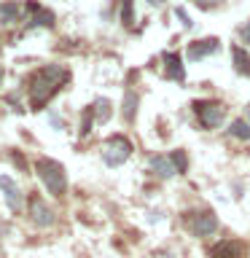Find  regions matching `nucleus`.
<instances>
[{"label": "nucleus", "mask_w": 250, "mask_h": 258, "mask_svg": "<svg viewBox=\"0 0 250 258\" xmlns=\"http://www.w3.org/2000/svg\"><path fill=\"white\" fill-rule=\"evenodd\" d=\"M62 81H68V70L59 68V64H46V68H40L35 76L30 81V102L32 108H43V105L51 100V97L59 92Z\"/></svg>", "instance_id": "1"}, {"label": "nucleus", "mask_w": 250, "mask_h": 258, "mask_svg": "<svg viewBox=\"0 0 250 258\" xmlns=\"http://www.w3.org/2000/svg\"><path fill=\"white\" fill-rule=\"evenodd\" d=\"M35 172L38 177L43 180L46 191L51 194V197H65V191H68V175H65V167L59 161L54 159H38L35 161Z\"/></svg>", "instance_id": "2"}, {"label": "nucleus", "mask_w": 250, "mask_h": 258, "mask_svg": "<svg viewBox=\"0 0 250 258\" xmlns=\"http://www.w3.org/2000/svg\"><path fill=\"white\" fill-rule=\"evenodd\" d=\"M183 223L194 237H210L218 231V218L213 210H189L183 213Z\"/></svg>", "instance_id": "3"}, {"label": "nucleus", "mask_w": 250, "mask_h": 258, "mask_svg": "<svg viewBox=\"0 0 250 258\" xmlns=\"http://www.w3.org/2000/svg\"><path fill=\"white\" fill-rule=\"evenodd\" d=\"M129 156H132V143H129L124 135H113V137L105 140V145H102V161L108 167H121Z\"/></svg>", "instance_id": "4"}, {"label": "nucleus", "mask_w": 250, "mask_h": 258, "mask_svg": "<svg viewBox=\"0 0 250 258\" xmlns=\"http://www.w3.org/2000/svg\"><path fill=\"white\" fill-rule=\"evenodd\" d=\"M194 113H197L199 124L205 129H218L226 118V105L218 100H199L194 102Z\"/></svg>", "instance_id": "5"}, {"label": "nucleus", "mask_w": 250, "mask_h": 258, "mask_svg": "<svg viewBox=\"0 0 250 258\" xmlns=\"http://www.w3.org/2000/svg\"><path fill=\"white\" fill-rule=\"evenodd\" d=\"M210 258H247V247L242 239H221L210 247Z\"/></svg>", "instance_id": "6"}, {"label": "nucleus", "mask_w": 250, "mask_h": 258, "mask_svg": "<svg viewBox=\"0 0 250 258\" xmlns=\"http://www.w3.org/2000/svg\"><path fill=\"white\" fill-rule=\"evenodd\" d=\"M30 218H32V223L40 226V229H46V226H51L56 218H54V210L46 205L40 197H32L30 199Z\"/></svg>", "instance_id": "7"}, {"label": "nucleus", "mask_w": 250, "mask_h": 258, "mask_svg": "<svg viewBox=\"0 0 250 258\" xmlns=\"http://www.w3.org/2000/svg\"><path fill=\"white\" fill-rule=\"evenodd\" d=\"M218 48H221V38H215V35L202 38V40H194V43H189V59H191V62L205 59V56L215 54Z\"/></svg>", "instance_id": "8"}, {"label": "nucleus", "mask_w": 250, "mask_h": 258, "mask_svg": "<svg viewBox=\"0 0 250 258\" xmlns=\"http://www.w3.org/2000/svg\"><path fill=\"white\" fill-rule=\"evenodd\" d=\"M0 188L6 191V205L11 213H19V207H22V188L16 185L8 175H0Z\"/></svg>", "instance_id": "9"}, {"label": "nucleus", "mask_w": 250, "mask_h": 258, "mask_svg": "<svg viewBox=\"0 0 250 258\" xmlns=\"http://www.w3.org/2000/svg\"><path fill=\"white\" fill-rule=\"evenodd\" d=\"M164 78L167 81H185V68H183V59L177 54H164Z\"/></svg>", "instance_id": "10"}, {"label": "nucleus", "mask_w": 250, "mask_h": 258, "mask_svg": "<svg viewBox=\"0 0 250 258\" xmlns=\"http://www.w3.org/2000/svg\"><path fill=\"white\" fill-rule=\"evenodd\" d=\"M151 172L156 177H161V180H167V177H172L177 172V169H175V164H172L169 156H153L151 159Z\"/></svg>", "instance_id": "11"}, {"label": "nucleus", "mask_w": 250, "mask_h": 258, "mask_svg": "<svg viewBox=\"0 0 250 258\" xmlns=\"http://www.w3.org/2000/svg\"><path fill=\"white\" fill-rule=\"evenodd\" d=\"M231 59H234V70L239 73V76L250 78V54L245 51L242 46H234L231 48Z\"/></svg>", "instance_id": "12"}, {"label": "nucleus", "mask_w": 250, "mask_h": 258, "mask_svg": "<svg viewBox=\"0 0 250 258\" xmlns=\"http://www.w3.org/2000/svg\"><path fill=\"white\" fill-rule=\"evenodd\" d=\"M92 113H94V121H97V124H105V121L110 118V113H113L110 100H105V97H97L94 105H92Z\"/></svg>", "instance_id": "13"}, {"label": "nucleus", "mask_w": 250, "mask_h": 258, "mask_svg": "<svg viewBox=\"0 0 250 258\" xmlns=\"http://www.w3.org/2000/svg\"><path fill=\"white\" fill-rule=\"evenodd\" d=\"M137 94L132 92V89H127V94H124V118L127 121H135V116H137Z\"/></svg>", "instance_id": "14"}, {"label": "nucleus", "mask_w": 250, "mask_h": 258, "mask_svg": "<svg viewBox=\"0 0 250 258\" xmlns=\"http://www.w3.org/2000/svg\"><path fill=\"white\" fill-rule=\"evenodd\" d=\"M229 135L237 137V140H250V124L242 118H234L231 126H229Z\"/></svg>", "instance_id": "15"}, {"label": "nucleus", "mask_w": 250, "mask_h": 258, "mask_svg": "<svg viewBox=\"0 0 250 258\" xmlns=\"http://www.w3.org/2000/svg\"><path fill=\"white\" fill-rule=\"evenodd\" d=\"M16 16H19V6L16 3H0V22L3 24L16 22Z\"/></svg>", "instance_id": "16"}, {"label": "nucleus", "mask_w": 250, "mask_h": 258, "mask_svg": "<svg viewBox=\"0 0 250 258\" xmlns=\"http://www.w3.org/2000/svg\"><path fill=\"white\" fill-rule=\"evenodd\" d=\"M169 159H172V164H175L177 172H185V169H189V159H185V151H175Z\"/></svg>", "instance_id": "17"}, {"label": "nucleus", "mask_w": 250, "mask_h": 258, "mask_svg": "<svg viewBox=\"0 0 250 258\" xmlns=\"http://www.w3.org/2000/svg\"><path fill=\"white\" fill-rule=\"evenodd\" d=\"M121 22H124L127 27H132V22H135V14H132V0H124V8H121Z\"/></svg>", "instance_id": "18"}, {"label": "nucleus", "mask_w": 250, "mask_h": 258, "mask_svg": "<svg viewBox=\"0 0 250 258\" xmlns=\"http://www.w3.org/2000/svg\"><path fill=\"white\" fill-rule=\"evenodd\" d=\"M175 16H177V19H180V22H183V27H185V30H189V27H191V24H194V22H191V16H189V14H185V11H183V8H175Z\"/></svg>", "instance_id": "19"}, {"label": "nucleus", "mask_w": 250, "mask_h": 258, "mask_svg": "<svg viewBox=\"0 0 250 258\" xmlns=\"http://www.w3.org/2000/svg\"><path fill=\"white\" fill-rule=\"evenodd\" d=\"M239 40L245 46H250V22H245V27H239Z\"/></svg>", "instance_id": "20"}, {"label": "nucleus", "mask_w": 250, "mask_h": 258, "mask_svg": "<svg viewBox=\"0 0 250 258\" xmlns=\"http://www.w3.org/2000/svg\"><path fill=\"white\" fill-rule=\"evenodd\" d=\"M148 3H151V6H161L164 0H148Z\"/></svg>", "instance_id": "21"}, {"label": "nucleus", "mask_w": 250, "mask_h": 258, "mask_svg": "<svg viewBox=\"0 0 250 258\" xmlns=\"http://www.w3.org/2000/svg\"><path fill=\"white\" fill-rule=\"evenodd\" d=\"M0 81H3V68H0Z\"/></svg>", "instance_id": "22"}, {"label": "nucleus", "mask_w": 250, "mask_h": 258, "mask_svg": "<svg viewBox=\"0 0 250 258\" xmlns=\"http://www.w3.org/2000/svg\"><path fill=\"white\" fill-rule=\"evenodd\" d=\"M247 116H250V105H247Z\"/></svg>", "instance_id": "23"}]
</instances>
